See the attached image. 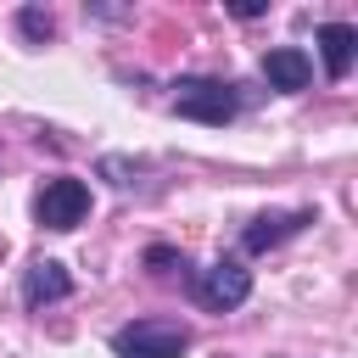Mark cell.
Returning <instances> with one entry per match:
<instances>
[{
    "label": "cell",
    "mask_w": 358,
    "mask_h": 358,
    "mask_svg": "<svg viewBox=\"0 0 358 358\" xmlns=\"http://www.w3.org/2000/svg\"><path fill=\"white\" fill-rule=\"evenodd\" d=\"M235 90H241V84L190 73V78H179V84L168 90V106H173L179 117H190V123H213V129H224V123L241 112V95H235Z\"/></svg>",
    "instance_id": "cell-1"
},
{
    "label": "cell",
    "mask_w": 358,
    "mask_h": 358,
    "mask_svg": "<svg viewBox=\"0 0 358 358\" xmlns=\"http://www.w3.org/2000/svg\"><path fill=\"white\" fill-rule=\"evenodd\" d=\"M185 347H190V324H179V319H134V324L112 330L117 358H179Z\"/></svg>",
    "instance_id": "cell-2"
},
{
    "label": "cell",
    "mask_w": 358,
    "mask_h": 358,
    "mask_svg": "<svg viewBox=\"0 0 358 358\" xmlns=\"http://www.w3.org/2000/svg\"><path fill=\"white\" fill-rule=\"evenodd\" d=\"M190 296H196L207 313H229V308H241V302L252 296V268H241V263H213V268H201V274L190 280Z\"/></svg>",
    "instance_id": "cell-3"
},
{
    "label": "cell",
    "mask_w": 358,
    "mask_h": 358,
    "mask_svg": "<svg viewBox=\"0 0 358 358\" xmlns=\"http://www.w3.org/2000/svg\"><path fill=\"white\" fill-rule=\"evenodd\" d=\"M34 213H39L45 229H78L84 213H90V185L84 179H45Z\"/></svg>",
    "instance_id": "cell-4"
},
{
    "label": "cell",
    "mask_w": 358,
    "mask_h": 358,
    "mask_svg": "<svg viewBox=\"0 0 358 358\" xmlns=\"http://www.w3.org/2000/svg\"><path fill=\"white\" fill-rule=\"evenodd\" d=\"M73 296V274L56 263V257H39L28 274H22V302L34 308V313H45L50 302H67Z\"/></svg>",
    "instance_id": "cell-5"
},
{
    "label": "cell",
    "mask_w": 358,
    "mask_h": 358,
    "mask_svg": "<svg viewBox=\"0 0 358 358\" xmlns=\"http://www.w3.org/2000/svg\"><path fill=\"white\" fill-rule=\"evenodd\" d=\"M263 78H268V90L296 95V90L313 84V62H308V50H296V45H274V50H263Z\"/></svg>",
    "instance_id": "cell-6"
},
{
    "label": "cell",
    "mask_w": 358,
    "mask_h": 358,
    "mask_svg": "<svg viewBox=\"0 0 358 358\" xmlns=\"http://www.w3.org/2000/svg\"><path fill=\"white\" fill-rule=\"evenodd\" d=\"M308 224H313V213H257V218L246 224L241 246H246V252H268V246H280V241L302 235Z\"/></svg>",
    "instance_id": "cell-7"
},
{
    "label": "cell",
    "mask_w": 358,
    "mask_h": 358,
    "mask_svg": "<svg viewBox=\"0 0 358 358\" xmlns=\"http://www.w3.org/2000/svg\"><path fill=\"white\" fill-rule=\"evenodd\" d=\"M313 39H319V56H324V78H347L352 56H358V28L352 22H324Z\"/></svg>",
    "instance_id": "cell-8"
},
{
    "label": "cell",
    "mask_w": 358,
    "mask_h": 358,
    "mask_svg": "<svg viewBox=\"0 0 358 358\" xmlns=\"http://www.w3.org/2000/svg\"><path fill=\"white\" fill-rule=\"evenodd\" d=\"M17 28H22L28 39H50V34H56V17H50L45 6H22V11H17Z\"/></svg>",
    "instance_id": "cell-9"
},
{
    "label": "cell",
    "mask_w": 358,
    "mask_h": 358,
    "mask_svg": "<svg viewBox=\"0 0 358 358\" xmlns=\"http://www.w3.org/2000/svg\"><path fill=\"white\" fill-rule=\"evenodd\" d=\"M101 173H106L117 190H129V185L140 179V162H123V157H101Z\"/></svg>",
    "instance_id": "cell-10"
},
{
    "label": "cell",
    "mask_w": 358,
    "mask_h": 358,
    "mask_svg": "<svg viewBox=\"0 0 358 358\" xmlns=\"http://www.w3.org/2000/svg\"><path fill=\"white\" fill-rule=\"evenodd\" d=\"M263 11H268L263 0H241V6H235V17H263Z\"/></svg>",
    "instance_id": "cell-11"
}]
</instances>
